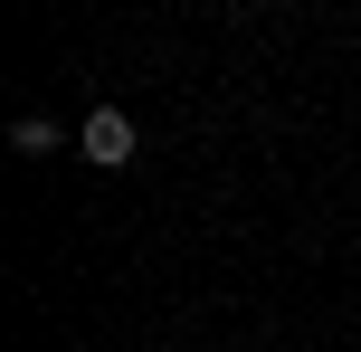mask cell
Returning a JSON list of instances; mask_svg holds the SVG:
<instances>
[{
  "label": "cell",
  "instance_id": "obj_1",
  "mask_svg": "<svg viewBox=\"0 0 361 352\" xmlns=\"http://www.w3.org/2000/svg\"><path fill=\"white\" fill-rule=\"evenodd\" d=\"M76 152H86L95 171H124V162H133V114H124V105H95L86 124H76Z\"/></svg>",
  "mask_w": 361,
  "mask_h": 352
},
{
  "label": "cell",
  "instance_id": "obj_2",
  "mask_svg": "<svg viewBox=\"0 0 361 352\" xmlns=\"http://www.w3.org/2000/svg\"><path fill=\"white\" fill-rule=\"evenodd\" d=\"M10 143L29 152V162H48V152H57V124H48V114H19V124H10Z\"/></svg>",
  "mask_w": 361,
  "mask_h": 352
}]
</instances>
